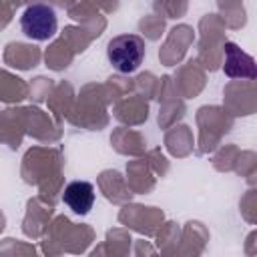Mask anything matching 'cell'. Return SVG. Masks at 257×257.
Listing matches in <instances>:
<instances>
[{
	"label": "cell",
	"mask_w": 257,
	"mask_h": 257,
	"mask_svg": "<svg viewBox=\"0 0 257 257\" xmlns=\"http://www.w3.org/2000/svg\"><path fill=\"white\" fill-rule=\"evenodd\" d=\"M147 44L137 34H118L108 40L106 44V56L114 70L118 72H135L143 60H145Z\"/></svg>",
	"instance_id": "obj_1"
},
{
	"label": "cell",
	"mask_w": 257,
	"mask_h": 257,
	"mask_svg": "<svg viewBox=\"0 0 257 257\" xmlns=\"http://www.w3.org/2000/svg\"><path fill=\"white\" fill-rule=\"evenodd\" d=\"M20 28L30 40H48L56 34L58 18L52 6L48 4H32L20 16Z\"/></svg>",
	"instance_id": "obj_2"
},
{
	"label": "cell",
	"mask_w": 257,
	"mask_h": 257,
	"mask_svg": "<svg viewBox=\"0 0 257 257\" xmlns=\"http://www.w3.org/2000/svg\"><path fill=\"white\" fill-rule=\"evenodd\" d=\"M62 201L72 213L86 215L94 205V187H92V183H88V181H70L64 187Z\"/></svg>",
	"instance_id": "obj_3"
},
{
	"label": "cell",
	"mask_w": 257,
	"mask_h": 257,
	"mask_svg": "<svg viewBox=\"0 0 257 257\" xmlns=\"http://www.w3.org/2000/svg\"><path fill=\"white\" fill-rule=\"evenodd\" d=\"M223 72L231 78H255V60L245 54L237 44L227 42Z\"/></svg>",
	"instance_id": "obj_4"
}]
</instances>
